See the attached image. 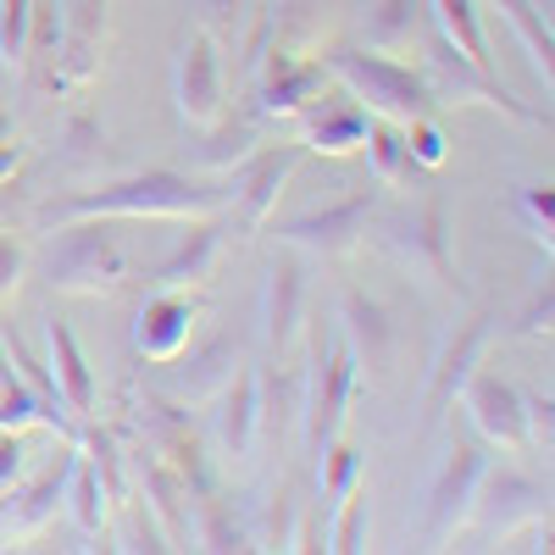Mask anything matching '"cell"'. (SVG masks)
<instances>
[{
	"label": "cell",
	"mask_w": 555,
	"mask_h": 555,
	"mask_svg": "<svg viewBox=\"0 0 555 555\" xmlns=\"http://www.w3.org/2000/svg\"><path fill=\"white\" fill-rule=\"evenodd\" d=\"M234 206V183H195L183 172H139V178H117L106 190H83L67 201L39 206V222L67 228V222H89V217H217Z\"/></svg>",
	"instance_id": "cell-1"
},
{
	"label": "cell",
	"mask_w": 555,
	"mask_h": 555,
	"mask_svg": "<svg viewBox=\"0 0 555 555\" xmlns=\"http://www.w3.org/2000/svg\"><path fill=\"white\" fill-rule=\"evenodd\" d=\"M345 89L350 101L366 112V117H384V122H416V117H434V95H428V78L411 73L405 62L384 56V51H328L322 56Z\"/></svg>",
	"instance_id": "cell-2"
},
{
	"label": "cell",
	"mask_w": 555,
	"mask_h": 555,
	"mask_svg": "<svg viewBox=\"0 0 555 555\" xmlns=\"http://www.w3.org/2000/svg\"><path fill=\"white\" fill-rule=\"evenodd\" d=\"M423 78H428L434 106H489V112H505V117H517V122H539V112H528L522 101L505 95V83L489 67L461 56L439 28L428 34V67H423Z\"/></svg>",
	"instance_id": "cell-3"
},
{
	"label": "cell",
	"mask_w": 555,
	"mask_h": 555,
	"mask_svg": "<svg viewBox=\"0 0 555 555\" xmlns=\"http://www.w3.org/2000/svg\"><path fill=\"white\" fill-rule=\"evenodd\" d=\"M128 278V250L106 234V228H73L51 250V289L62 295H112Z\"/></svg>",
	"instance_id": "cell-4"
},
{
	"label": "cell",
	"mask_w": 555,
	"mask_h": 555,
	"mask_svg": "<svg viewBox=\"0 0 555 555\" xmlns=\"http://www.w3.org/2000/svg\"><path fill=\"white\" fill-rule=\"evenodd\" d=\"M384 250H389L405 272H416V278H428V284L461 295V278H455V261H450V234H444V206H439V201H423V206H411V211H395V217L384 222Z\"/></svg>",
	"instance_id": "cell-5"
},
{
	"label": "cell",
	"mask_w": 555,
	"mask_h": 555,
	"mask_svg": "<svg viewBox=\"0 0 555 555\" xmlns=\"http://www.w3.org/2000/svg\"><path fill=\"white\" fill-rule=\"evenodd\" d=\"M172 95H178V117L190 128H217L222 122V112H228V78H222V56H217L211 28L183 39Z\"/></svg>",
	"instance_id": "cell-6"
},
{
	"label": "cell",
	"mask_w": 555,
	"mask_h": 555,
	"mask_svg": "<svg viewBox=\"0 0 555 555\" xmlns=\"http://www.w3.org/2000/svg\"><path fill=\"white\" fill-rule=\"evenodd\" d=\"M483 473H489V455L473 439H455L450 455H444V467H439V483L428 494V539L434 544H444V539H455L461 528H467Z\"/></svg>",
	"instance_id": "cell-7"
},
{
	"label": "cell",
	"mask_w": 555,
	"mask_h": 555,
	"mask_svg": "<svg viewBox=\"0 0 555 555\" xmlns=\"http://www.w3.org/2000/svg\"><path fill=\"white\" fill-rule=\"evenodd\" d=\"M322 83H328V67L322 56H295L289 44H272L261 56V83H256V112L261 117H300L317 95Z\"/></svg>",
	"instance_id": "cell-8"
},
{
	"label": "cell",
	"mask_w": 555,
	"mask_h": 555,
	"mask_svg": "<svg viewBox=\"0 0 555 555\" xmlns=\"http://www.w3.org/2000/svg\"><path fill=\"white\" fill-rule=\"evenodd\" d=\"M106 0H62V44H56V89H78L101 67Z\"/></svg>",
	"instance_id": "cell-9"
},
{
	"label": "cell",
	"mask_w": 555,
	"mask_h": 555,
	"mask_svg": "<svg viewBox=\"0 0 555 555\" xmlns=\"http://www.w3.org/2000/svg\"><path fill=\"white\" fill-rule=\"evenodd\" d=\"M145 439H151V455L183 489H190V494H211V467L201 455V439L190 428V416H183L178 405H151L145 411Z\"/></svg>",
	"instance_id": "cell-10"
},
{
	"label": "cell",
	"mask_w": 555,
	"mask_h": 555,
	"mask_svg": "<svg viewBox=\"0 0 555 555\" xmlns=\"http://www.w3.org/2000/svg\"><path fill=\"white\" fill-rule=\"evenodd\" d=\"M366 217H373V201L350 195V201H339V206H328V211H300V217H289V222H278V240H284V245H306V250H317V256H345V250L361 245Z\"/></svg>",
	"instance_id": "cell-11"
},
{
	"label": "cell",
	"mask_w": 555,
	"mask_h": 555,
	"mask_svg": "<svg viewBox=\"0 0 555 555\" xmlns=\"http://www.w3.org/2000/svg\"><path fill=\"white\" fill-rule=\"evenodd\" d=\"M461 400H467L483 439H494L505 450H528V411H522V389L517 384H505L494 373H473L467 384H461Z\"/></svg>",
	"instance_id": "cell-12"
},
{
	"label": "cell",
	"mask_w": 555,
	"mask_h": 555,
	"mask_svg": "<svg viewBox=\"0 0 555 555\" xmlns=\"http://www.w3.org/2000/svg\"><path fill=\"white\" fill-rule=\"evenodd\" d=\"M300 156H306V145H278V151L250 156L240 190H234V211H240L245 234H256V228L278 211V195H284V183H289V172L300 167Z\"/></svg>",
	"instance_id": "cell-13"
},
{
	"label": "cell",
	"mask_w": 555,
	"mask_h": 555,
	"mask_svg": "<svg viewBox=\"0 0 555 555\" xmlns=\"http://www.w3.org/2000/svg\"><path fill=\"white\" fill-rule=\"evenodd\" d=\"M190 334H195V300L162 289L156 300H145V311H139V322H133V350L145 361H178V350L190 345Z\"/></svg>",
	"instance_id": "cell-14"
},
{
	"label": "cell",
	"mask_w": 555,
	"mask_h": 555,
	"mask_svg": "<svg viewBox=\"0 0 555 555\" xmlns=\"http://www.w3.org/2000/svg\"><path fill=\"white\" fill-rule=\"evenodd\" d=\"M489 339H494L489 317H473V322H461V328L450 334V345H444L439 361H434V384H428V405H434V411H444V405L461 395V384H467L478 366H483Z\"/></svg>",
	"instance_id": "cell-15"
},
{
	"label": "cell",
	"mask_w": 555,
	"mask_h": 555,
	"mask_svg": "<svg viewBox=\"0 0 555 555\" xmlns=\"http://www.w3.org/2000/svg\"><path fill=\"white\" fill-rule=\"evenodd\" d=\"M473 512H483L489 533H512L517 522H539L544 517V489L517 478V473H483Z\"/></svg>",
	"instance_id": "cell-16"
},
{
	"label": "cell",
	"mask_w": 555,
	"mask_h": 555,
	"mask_svg": "<svg viewBox=\"0 0 555 555\" xmlns=\"http://www.w3.org/2000/svg\"><path fill=\"white\" fill-rule=\"evenodd\" d=\"M133 467H139V478H145V512L156 517L167 550H183V544H190V533H195L190 505H183V500H190V489H183L151 450H139V455H133Z\"/></svg>",
	"instance_id": "cell-17"
},
{
	"label": "cell",
	"mask_w": 555,
	"mask_h": 555,
	"mask_svg": "<svg viewBox=\"0 0 555 555\" xmlns=\"http://www.w3.org/2000/svg\"><path fill=\"white\" fill-rule=\"evenodd\" d=\"M300 317H306V267L284 256V261H272V272H267V306H261L267 350L284 356L289 339H295V328H300Z\"/></svg>",
	"instance_id": "cell-18"
},
{
	"label": "cell",
	"mask_w": 555,
	"mask_h": 555,
	"mask_svg": "<svg viewBox=\"0 0 555 555\" xmlns=\"http://www.w3.org/2000/svg\"><path fill=\"white\" fill-rule=\"evenodd\" d=\"M217 395H222V411H217L222 450L234 455V461H250L256 428H261V378H256V373H234Z\"/></svg>",
	"instance_id": "cell-19"
},
{
	"label": "cell",
	"mask_w": 555,
	"mask_h": 555,
	"mask_svg": "<svg viewBox=\"0 0 555 555\" xmlns=\"http://www.w3.org/2000/svg\"><path fill=\"white\" fill-rule=\"evenodd\" d=\"M306 145L311 151H322V156H350V151H361V139H366V128H373V117H366L356 101H311L306 112Z\"/></svg>",
	"instance_id": "cell-20"
},
{
	"label": "cell",
	"mask_w": 555,
	"mask_h": 555,
	"mask_svg": "<svg viewBox=\"0 0 555 555\" xmlns=\"http://www.w3.org/2000/svg\"><path fill=\"white\" fill-rule=\"evenodd\" d=\"M339 322H345V334H350V356L356 366H384L389 350H395V328H389V311L378 300H366L361 289H345L339 300Z\"/></svg>",
	"instance_id": "cell-21"
},
{
	"label": "cell",
	"mask_w": 555,
	"mask_h": 555,
	"mask_svg": "<svg viewBox=\"0 0 555 555\" xmlns=\"http://www.w3.org/2000/svg\"><path fill=\"white\" fill-rule=\"evenodd\" d=\"M44 339H51V366H56V389H62V405L73 411V416H89L95 411V378H89V361H83V350H78V339H73V328L67 322H44Z\"/></svg>",
	"instance_id": "cell-22"
},
{
	"label": "cell",
	"mask_w": 555,
	"mask_h": 555,
	"mask_svg": "<svg viewBox=\"0 0 555 555\" xmlns=\"http://www.w3.org/2000/svg\"><path fill=\"white\" fill-rule=\"evenodd\" d=\"M73 461H78V450L67 444L51 467H44L34 483H28V494H23V505H17V517H12V533L17 539H28V533H39L44 522L56 517V505L67 500V478H73Z\"/></svg>",
	"instance_id": "cell-23"
},
{
	"label": "cell",
	"mask_w": 555,
	"mask_h": 555,
	"mask_svg": "<svg viewBox=\"0 0 555 555\" xmlns=\"http://www.w3.org/2000/svg\"><path fill=\"white\" fill-rule=\"evenodd\" d=\"M261 128H267V117H261V112H245V117H234V122L222 117V122H217V133L195 151V167H206V172H228V167L250 162V156H256V145H261Z\"/></svg>",
	"instance_id": "cell-24"
},
{
	"label": "cell",
	"mask_w": 555,
	"mask_h": 555,
	"mask_svg": "<svg viewBox=\"0 0 555 555\" xmlns=\"http://www.w3.org/2000/svg\"><path fill=\"white\" fill-rule=\"evenodd\" d=\"M361 151L373 156V178L384 183V190H400V183H411L416 167L411 162V151H405V128L400 122H384V117H373V128H366V139H361Z\"/></svg>",
	"instance_id": "cell-25"
},
{
	"label": "cell",
	"mask_w": 555,
	"mask_h": 555,
	"mask_svg": "<svg viewBox=\"0 0 555 555\" xmlns=\"http://www.w3.org/2000/svg\"><path fill=\"white\" fill-rule=\"evenodd\" d=\"M428 7H434V28L455 44V51L494 73V56H489V39H483V23H478L473 0H428Z\"/></svg>",
	"instance_id": "cell-26"
},
{
	"label": "cell",
	"mask_w": 555,
	"mask_h": 555,
	"mask_svg": "<svg viewBox=\"0 0 555 555\" xmlns=\"http://www.w3.org/2000/svg\"><path fill=\"white\" fill-rule=\"evenodd\" d=\"M423 34V0H373L366 7V39L373 51H400Z\"/></svg>",
	"instance_id": "cell-27"
},
{
	"label": "cell",
	"mask_w": 555,
	"mask_h": 555,
	"mask_svg": "<svg viewBox=\"0 0 555 555\" xmlns=\"http://www.w3.org/2000/svg\"><path fill=\"white\" fill-rule=\"evenodd\" d=\"M494 12L512 23V34L522 39V51H528V62H533V73L550 83V73H555V44H550V28H544V12L533 7V0H494Z\"/></svg>",
	"instance_id": "cell-28"
},
{
	"label": "cell",
	"mask_w": 555,
	"mask_h": 555,
	"mask_svg": "<svg viewBox=\"0 0 555 555\" xmlns=\"http://www.w3.org/2000/svg\"><path fill=\"white\" fill-rule=\"evenodd\" d=\"M228 378H234V345H222V339H211L201 356H190V366L178 373V395L183 400H206V395H217Z\"/></svg>",
	"instance_id": "cell-29"
},
{
	"label": "cell",
	"mask_w": 555,
	"mask_h": 555,
	"mask_svg": "<svg viewBox=\"0 0 555 555\" xmlns=\"http://www.w3.org/2000/svg\"><path fill=\"white\" fill-rule=\"evenodd\" d=\"M211 256H217V228H195V234H190V240H183V245L156 267V284H162V289H183V284H195V278H206Z\"/></svg>",
	"instance_id": "cell-30"
},
{
	"label": "cell",
	"mask_w": 555,
	"mask_h": 555,
	"mask_svg": "<svg viewBox=\"0 0 555 555\" xmlns=\"http://www.w3.org/2000/svg\"><path fill=\"white\" fill-rule=\"evenodd\" d=\"M83 461H89V467H95V478H101L106 500H112V505H128L122 444H117V434H112V428H89V434H83Z\"/></svg>",
	"instance_id": "cell-31"
},
{
	"label": "cell",
	"mask_w": 555,
	"mask_h": 555,
	"mask_svg": "<svg viewBox=\"0 0 555 555\" xmlns=\"http://www.w3.org/2000/svg\"><path fill=\"white\" fill-rule=\"evenodd\" d=\"M67 505H73V522L83 528V533H101L106 528V489H101V478H95V467L78 455L73 461V478H67Z\"/></svg>",
	"instance_id": "cell-32"
},
{
	"label": "cell",
	"mask_w": 555,
	"mask_h": 555,
	"mask_svg": "<svg viewBox=\"0 0 555 555\" xmlns=\"http://www.w3.org/2000/svg\"><path fill=\"white\" fill-rule=\"evenodd\" d=\"M322 461V517H334V505L345 500V494H356V483H361V450L356 444H328L317 455Z\"/></svg>",
	"instance_id": "cell-33"
},
{
	"label": "cell",
	"mask_w": 555,
	"mask_h": 555,
	"mask_svg": "<svg viewBox=\"0 0 555 555\" xmlns=\"http://www.w3.org/2000/svg\"><path fill=\"white\" fill-rule=\"evenodd\" d=\"M28 423H51V411H44V400L12 373L0 384V434H23Z\"/></svg>",
	"instance_id": "cell-34"
},
{
	"label": "cell",
	"mask_w": 555,
	"mask_h": 555,
	"mask_svg": "<svg viewBox=\"0 0 555 555\" xmlns=\"http://www.w3.org/2000/svg\"><path fill=\"white\" fill-rule=\"evenodd\" d=\"M62 44V0H34L28 12V62H56Z\"/></svg>",
	"instance_id": "cell-35"
},
{
	"label": "cell",
	"mask_w": 555,
	"mask_h": 555,
	"mask_svg": "<svg viewBox=\"0 0 555 555\" xmlns=\"http://www.w3.org/2000/svg\"><path fill=\"white\" fill-rule=\"evenodd\" d=\"M28 12L34 0H0V62L7 67L28 62Z\"/></svg>",
	"instance_id": "cell-36"
},
{
	"label": "cell",
	"mask_w": 555,
	"mask_h": 555,
	"mask_svg": "<svg viewBox=\"0 0 555 555\" xmlns=\"http://www.w3.org/2000/svg\"><path fill=\"white\" fill-rule=\"evenodd\" d=\"M267 17H272L278 44H300L317 28V17H322V0H272Z\"/></svg>",
	"instance_id": "cell-37"
},
{
	"label": "cell",
	"mask_w": 555,
	"mask_h": 555,
	"mask_svg": "<svg viewBox=\"0 0 555 555\" xmlns=\"http://www.w3.org/2000/svg\"><path fill=\"white\" fill-rule=\"evenodd\" d=\"M190 539H195L201 550H245V533H240V522H228L222 500H206V505H201V522H195Z\"/></svg>",
	"instance_id": "cell-38"
},
{
	"label": "cell",
	"mask_w": 555,
	"mask_h": 555,
	"mask_svg": "<svg viewBox=\"0 0 555 555\" xmlns=\"http://www.w3.org/2000/svg\"><path fill=\"white\" fill-rule=\"evenodd\" d=\"M361 533H366V494H345L339 500V522L328 533V550H361Z\"/></svg>",
	"instance_id": "cell-39"
},
{
	"label": "cell",
	"mask_w": 555,
	"mask_h": 555,
	"mask_svg": "<svg viewBox=\"0 0 555 555\" xmlns=\"http://www.w3.org/2000/svg\"><path fill=\"white\" fill-rule=\"evenodd\" d=\"M405 151H411L416 167H439L444 162V133L428 117H416V122H405Z\"/></svg>",
	"instance_id": "cell-40"
},
{
	"label": "cell",
	"mask_w": 555,
	"mask_h": 555,
	"mask_svg": "<svg viewBox=\"0 0 555 555\" xmlns=\"http://www.w3.org/2000/svg\"><path fill=\"white\" fill-rule=\"evenodd\" d=\"M522 211H528V228L533 240L550 250V222H555V195L550 190H522Z\"/></svg>",
	"instance_id": "cell-41"
},
{
	"label": "cell",
	"mask_w": 555,
	"mask_h": 555,
	"mask_svg": "<svg viewBox=\"0 0 555 555\" xmlns=\"http://www.w3.org/2000/svg\"><path fill=\"white\" fill-rule=\"evenodd\" d=\"M23 284V245L0 234V300H12Z\"/></svg>",
	"instance_id": "cell-42"
},
{
	"label": "cell",
	"mask_w": 555,
	"mask_h": 555,
	"mask_svg": "<svg viewBox=\"0 0 555 555\" xmlns=\"http://www.w3.org/2000/svg\"><path fill=\"white\" fill-rule=\"evenodd\" d=\"M289 517H295V489H284V494H278V505H272V550H295Z\"/></svg>",
	"instance_id": "cell-43"
},
{
	"label": "cell",
	"mask_w": 555,
	"mask_h": 555,
	"mask_svg": "<svg viewBox=\"0 0 555 555\" xmlns=\"http://www.w3.org/2000/svg\"><path fill=\"white\" fill-rule=\"evenodd\" d=\"M23 478V439L17 434H0V494Z\"/></svg>",
	"instance_id": "cell-44"
},
{
	"label": "cell",
	"mask_w": 555,
	"mask_h": 555,
	"mask_svg": "<svg viewBox=\"0 0 555 555\" xmlns=\"http://www.w3.org/2000/svg\"><path fill=\"white\" fill-rule=\"evenodd\" d=\"M17 162H23V145H12V139H7V145H0V183L17 172Z\"/></svg>",
	"instance_id": "cell-45"
},
{
	"label": "cell",
	"mask_w": 555,
	"mask_h": 555,
	"mask_svg": "<svg viewBox=\"0 0 555 555\" xmlns=\"http://www.w3.org/2000/svg\"><path fill=\"white\" fill-rule=\"evenodd\" d=\"M7 139H12V117H7V112H0V145H7Z\"/></svg>",
	"instance_id": "cell-46"
},
{
	"label": "cell",
	"mask_w": 555,
	"mask_h": 555,
	"mask_svg": "<svg viewBox=\"0 0 555 555\" xmlns=\"http://www.w3.org/2000/svg\"><path fill=\"white\" fill-rule=\"evenodd\" d=\"M12 378V366H7V356H0V384H7Z\"/></svg>",
	"instance_id": "cell-47"
}]
</instances>
